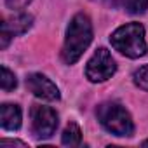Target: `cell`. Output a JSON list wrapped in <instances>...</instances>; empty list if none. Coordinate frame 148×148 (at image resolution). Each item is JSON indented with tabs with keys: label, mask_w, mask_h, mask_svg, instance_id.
Listing matches in <instances>:
<instances>
[{
	"label": "cell",
	"mask_w": 148,
	"mask_h": 148,
	"mask_svg": "<svg viewBox=\"0 0 148 148\" xmlns=\"http://www.w3.org/2000/svg\"><path fill=\"white\" fill-rule=\"evenodd\" d=\"M92 42V23L87 14L79 12L71 18L66 28V38L61 51V58L66 64H73L80 59L86 49Z\"/></svg>",
	"instance_id": "1"
},
{
	"label": "cell",
	"mask_w": 148,
	"mask_h": 148,
	"mask_svg": "<svg viewBox=\"0 0 148 148\" xmlns=\"http://www.w3.org/2000/svg\"><path fill=\"white\" fill-rule=\"evenodd\" d=\"M110 42L115 51H119L120 54L131 59L141 58L148 51L146 40H145V28L139 23H127L124 26H119L112 33Z\"/></svg>",
	"instance_id": "2"
},
{
	"label": "cell",
	"mask_w": 148,
	"mask_h": 148,
	"mask_svg": "<svg viewBox=\"0 0 148 148\" xmlns=\"http://www.w3.org/2000/svg\"><path fill=\"white\" fill-rule=\"evenodd\" d=\"M96 115H98L99 124L108 132H112L115 136H122V138L132 136V132H134V122H132L129 112L122 105L113 103V101L101 103L98 106V110H96Z\"/></svg>",
	"instance_id": "3"
},
{
	"label": "cell",
	"mask_w": 148,
	"mask_h": 148,
	"mask_svg": "<svg viewBox=\"0 0 148 148\" xmlns=\"http://www.w3.org/2000/svg\"><path fill=\"white\" fill-rule=\"evenodd\" d=\"M115 71H117L115 59L112 58V54H110L105 47H99V49H96V52L92 54V58L87 61L86 77H87L91 82L96 84V82H105V80H108Z\"/></svg>",
	"instance_id": "4"
},
{
	"label": "cell",
	"mask_w": 148,
	"mask_h": 148,
	"mask_svg": "<svg viewBox=\"0 0 148 148\" xmlns=\"http://www.w3.org/2000/svg\"><path fill=\"white\" fill-rule=\"evenodd\" d=\"M30 119H32V132L37 139H47L56 132L58 113L51 106L33 105L30 112Z\"/></svg>",
	"instance_id": "5"
},
{
	"label": "cell",
	"mask_w": 148,
	"mask_h": 148,
	"mask_svg": "<svg viewBox=\"0 0 148 148\" xmlns=\"http://www.w3.org/2000/svg\"><path fill=\"white\" fill-rule=\"evenodd\" d=\"M32 23H33V18L30 14H25V12L16 14L12 19H4L2 26H0V47L5 49L12 37L23 35L25 32H28Z\"/></svg>",
	"instance_id": "6"
},
{
	"label": "cell",
	"mask_w": 148,
	"mask_h": 148,
	"mask_svg": "<svg viewBox=\"0 0 148 148\" xmlns=\"http://www.w3.org/2000/svg\"><path fill=\"white\" fill-rule=\"evenodd\" d=\"M26 87L28 91L40 98V99H45V101H58L59 99V89L56 87V84L47 79L42 73H32L26 79Z\"/></svg>",
	"instance_id": "7"
},
{
	"label": "cell",
	"mask_w": 148,
	"mask_h": 148,
	"mask_svg": "<svg viewBox=\"0 0 148 148\" xmlns=\"http://www.w3.org/2000/svg\"><path fill=\"white\" fill-rule=\"evenodd\" d=\"M0 124L7 131H16L21 127V110L18 105H2L0 108Z\"/></svg>",
	"instance_id": "8"
},
{
	"label": "cell",
	"mask_w": 148,
	"mask_h": 148,
	"mask_svg": "<svg viewBox=\"0 0 148 148\" xmlns=\"http://www.w3.org/2000/svg\"><path fill=\"white\" fill-rule=\"evenodd\" d=\"M80 141H82V131H80V127L75 122H70L66 125V129L63 131L61 143L64 146H79Z\"/></svg>",
	"instance_id": "9"
},
{
	"label": "cell",
	"mask_w": 148,
	"mask_h": 148,
	"mask_svg": "<svg viewBox=\"0 0 148 148\" xmlns=\"http://www.w3.org/2000/svg\"><path fill=\"white\" fill-rule=\"evenodd\" d=\"M117 5L124 7L129 14H143L148 9V0H117Z\"/></svg>",
	"instance_id": "10"
},
{
	"label": "cell",
	"mask_w": 148,
	"mask_h": 148,
	"mask_svg": "<svg viewBox=\"0 0 148 148\" xmlns=\"http://www.w3.org/2000/svg\"><path fill=\"white\" fill-rule=\"evenodd\" d=\"M0 86H2V89H4L5 92L16 89V86H18L16 75H14V73H12L7 66H2V68H0Z\"/></svg>",
	"instance_id": "11"
},
{
	"label": "cell",
	"mask_w": 148,
	"mask_h": 148,
	"mask_svg": "<svg viewBox=\"0 0 148 148\" xmlns=\"http://www.w3.org/2000/svg\"><path fill=\"white\" fill-rule=\"evenodd\" d=\"M132 79H134V84H136L139 89L148 91V64H145V66L138 68V70L134 71Z\"/></svg>",
	"instance_id": "12"
},
{
	"label": "cell",
	"mask_w": 148,
	"mask_h": 148,
	"mask_svg": "<svg viewBox=\"0 0 148 148\" xmlns=\"http://www.w3.org/2000/svg\"><path fill=\"white\" fill-rule=\"evenodd\" d=\"M30 2H32V0H5V5H7L9 9H12V11H21V9H25Z\"/></svg>",
	"instance_id": "13"
},
{
	"label": "cell",
	"mask_w": 148,
	"mask_h": 148,
	"mask_svg": "<svg viewBox=\"0 0 148 148\" xmlns=\"http://www.w3.org/2000/svg\"><path fill=\"white\" fill-rule=\"evenodd\" d=\"M0 145L2 146H7V145H11V146H26V143H23V141H18V139H2L0 141Z\"/></svg>",
	"instance_id": "14"
},
{
	"label": "cell",
	"mask_w": 148,
	"mask_h": 148,
	"mask_svg": "<svg viewBox=\"0 0 148 148\" xmlns=\"http://www.w3.org/2000/svg\"><path fill=\"white\" fill-rule=\"evenodd\" d=\"M98 2L105 4V5H112V7H117V0H98Z\"/></svg>",
	"instance_id": "15"
},
{
	"label": "cell",
	"mask_w": 148,
	"mask_h": 148,
	"mask_svg": "<svg viewBox=\"0 0 148 148\" xmlns=\"http://www.w3.org/2000/svg\"><path fill=\"white\" fill-rule=\"evenodd\" d=\"M143 146H148V141H143Z\"/></svg>",
	"instance_id": "16"
}]
</instances>
